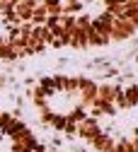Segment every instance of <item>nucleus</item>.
Returning <instances> with one entry per match:
<instances>
[{
    "mask_svg": "<svg viewBox=\"0 0 138 152\" xmlns=\"http://www.w3.org/2000/svg\"><path fill=\"white\" fill-rule=\"evenodd\" d=\"M0 152H68L49 145L22 118L0 111Z\"/></svg>",
    "mask_w": 138,
    "mask_h": 152,
    "instance_id": "20e7f679",
    "label": "nucleus"
},
{
    "mask_svg": "<svg viewBox=\"0 0 138 152\" xmlns=\"http://www.w3.org/2000/svg\"><path fill=\"white\" fill-rule=\"evenodd\" d=\"M73 140L87 152H138V80H97Z\"/></svg>",
    "mask_w": 138,
    "mask_h": 152,
    "instance_id": "f03ea898",
    "label": "nucleus"
},
{
    "mask_svg": "<svg viewBox=\"0 0 138 152\" xmlns=\"http://www.w3.org/2000/svg\"><path fill=\"white\" fill-rule=\"evenodd\" d=\"M97 80L85 72H46L29 85L27 102L34 121L49 133L73 138L94 94Z\"/></svg>",
    "mask_w": 138,
    "mask_h": 152,
    "instance_id": "7ed1b4c3",
    "label": "nucleus"
},
{
    "mask_svg": "<svg viewBox=\"0 0 138 152\" xmlns=\"http://www.w3.org/2000/svg\"><path fill=\"white\" fill-rule=\"evenodd\" d=\"M51 51H102L138 36V0H15Z\"/></svg>",
    "mask_w": 138,
    "mask_h": 152,
    "instance_id": "f257e3e1",
    "label": "nucleus"
}]
</instances>
